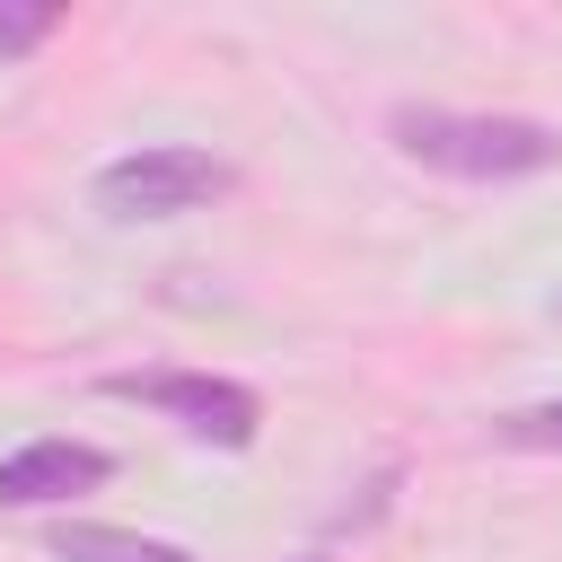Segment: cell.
I'll list each match as a JSON object with an SVG mask.
<instances>
[{
	"label": "cell",
	"mask_w": 562,
	"mask_h": 562,
	"mask_svg": "<svg viewBox=\"0 0 562 562\" xmlns=\"http://www.w3.org/2000/svg\"><path fill=\"white\" fill-rule=\"evenodd\" d=\"M53 26H61V9H53V0H0V61H18V53H35V44H53Z\"/></svg>",
	"instance_id": "obj_6"
},
{
	"label": "cell",
	"mask_w": 562,
	"mask_h": 562,
	"mask_svg": "<svg viewBox=\"0 0 562 562\" xmlns=\"http://www.w3.org/2000/svg\"><path fill=\"white\" fill-rule=\"evenodd\" d=\"M395 149L430 176H457V184H518V176H544L562 167V132L536 123V114H457V105H395L386 114Z\"/></svg>",
	"instance_id": "obj_1"
},
{
	"label": "cell",
	"mask_w": 562,
	"mask_h": 562,
	"mask_svg": "<svg viewBox=\"0 0 562 562\" xmlns=\"http://www.w3.org/2000/svg\"><path fill=\"white\" fill-rule=\"evenodd\" d=\"M228 184H237L228 158L184 149V140H158V149H132V158H105L97 167V211H114V220H184V211L220 202Z\"/></svg>",
	"instance_id": "obj_2"
},
{
	"label": "cell",
	"mask_w": 562,
	"mask_h": 562,
	"mask_svg": "<svg viewBox=\"0 0 562 562\" xmlns=\"http://www.w3.org/2000/svg\"><path fill=\"white\" fill-rule=\"evenodd\" d=\"M492 439H509V448H562V404H527V413H501V422H492Z\"/></svg>",
	"instance_id": "obj_7"
},
{
	"label": "cell",
	"mask_w": 562,
	"mask_h": 562,
	"mask_svg": "<svg viewBox=\"0 0 562 562\" xmlns=\"http://www.w3.org/2000/svg\"><path fill=\"white\" fill-rule=\"evenodd\" d=\"M114 395H132V404H149V413H167L176 430H193V439H211V448H255V430H263V404H255V386H237V378H202V369H123V378H105Z\"/></svg>",
	"instance_id": "obj_3"
},
{
	"label": "cell",
	"mask_w": 562,
	"mask_h": 562,
	"mask_svg": "<svg viewBox=\"0 0 562 562\" xmlns=\"http://www.w3.org/2000/svg\"><path fill=\"white\" fill-rule=\"evenodd\" d=\"M105 474H114V457L88 448V439H26V448L0 457V509H53V501H79V492H97Z\"/></svg>",
	"instance_id": "obj_4"
},
{
	"label": "cell",
	"mask_w": 562,
	"mask_h": 562,
	"mask_svg": "<svg viewBox=\"0 0 562 562\" xmlns=\"http://www.w3.org/2000/svg\"><path fill=\"white\" fill-rule=\"evenodd\" d=\"M290 562H316V553H290Z\"/></svg>",
	"instance_id": "obj_8"
},
{
	"label": "cell",
	"mask_w": 562,
	"mask_h": 562,
	"mask_svg": "<svg viewBox=\"0 0 562 562\" xmlns=\"http://www.w3.org/2000/svg\"><path fill=\"white\" fill-rule=\"evenodd\" d=\"M53 562H193L184 544L167 536H140V527H97V518H70L53 536Z\"/></svg>",
	"instance_id": "obj_5"
}]
</instances>
